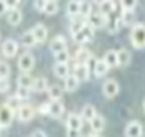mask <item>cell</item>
I'll return each mask as SVG.
<instances>
[{
  "instance_id": "cell-1",
  "label": "cell",
  "mask_w": 145,
  "mask_h": 137,
  "mask_svg": "<svg viewBox=\"0 0 145 137\" xmlns=\"http://www.w3.org/2000/svg\"><path fill=\"white\" fill-rule=\"evenodd\" d=\"M130 43L135 50H144L145 48V25L144 23H135L130 30Z\"/></svg>"
},
{
  "instance_id": "cell-2",
  "label": "cell",
  "mask_w": 145,
  "mask_h": 137,
  "mask_svg": "<svg viewBox=\"0 0 145 137\" xmlns=\"http://www.w3.org/2000/svg\"><path fill=\"white\" fill-rule=\"evenodd\" d=\"M94 31H96V30L86 22V25H84L76 35H72V40H74L78 45L82 46V45H86V43H89V41H92V38H94Z\"/></svg>"
},
{
  "instance_id": "cell-3",
  "label": "cell",
  "mask_w": 145,
  "mask_h": 137,
  "mask_svg": "<svg viewBox=\"0 0 145 137\" xmlns=\"http://www.w3.org/2000/svg\"><path fill=\"white\" fill-rule=\"evenodd\" d=\"M35 68V56L30 51H25L23 55L18 56V69L22 73H30Z\"/></svg>"
},
{
  "instance_id": "cell-4",
  "label": "cell",
  "mask_w": 145,
  "mask_h": 137,
  "mask_svg": "<svg viewBox=\"0 0 145 137\" xmlns=\"http://www.w3.org/2000/svg\"><path fill=\"white\" fill-rule=\"evenodd\" d=\"M107 18L109 17L104 15L102 12H92L91 17L88 18V23H89L94 30H99V28H104L106 25H107Z\"/></svg>"
},
{
  "instance_id": "cell-5",
  "label": "cell",
  "mask_w": 145,
  "mask_h": 137,
  "mask_svg": "<svg viewBox=\"0 0 145 137\" xmlns=\"http://www.w3.org/2000/svg\"><path fill=\"white\" fill-rule=\"evenodd\" d=\"M15 114H17V119L20 122H30L35 117V109H33L31 104H22Z\"/></svg>"
},
{
  "instance_id": "cell-6",
  "label": "cell",
  "mask_w": 145,
  "mask_h": 137,
  "mask_svg": "<svg viewBox=\"0 0 145 137\" xmlns=\"http://www.w3.org/2000/svg\"><path fill=\"white\" fill-rule=\"evenodd\" d=\"M120 91V86H119V83L116 79H107V81H104L102 84V94L107 98V99H112V98H116Z\"/></svg>"
},
{
  "instance_id": "cell-7",
  "label": "cell",
  "mask_w": 145,
  "mask_h": 137,
  "mask_svg": "<svg viewBox=\"0 0 145 137\" xmlns=\"http://www.w3.org/2000/svg\"><path fill=\"white\" fill-rule=\"evenodd\" d=\"M18 48H20L18 41L8 38V40H5V41L2 43V55L5 56V58H15L17 53H18Z\"/></svg>"
},
{
  "instance_id": "cell-8",
  "label": "cell",
  "mask_w": 145,
  "mask_h": 137,
  "mask_svg": "<svg viewBox=\"0 0 145 137\" xmlns=\"http://www.w3.org/2000/svg\"><path fill=\"white\" fill-rule=\"evenodd\" d=\"M124 136L125 137H142L144 136V126L138 121H130L125 126Z\"/></svg>"
},
{
  "instance_id": "cell-9",
  "label": "cell",
  "mask_w": 145,
  "mask_h": 137,
  "mask_svg": "<svg viewBox=\"0 0 145 137\" xmlns=\"http://www.w3.org/2000/svg\"><path fill=\"white\" fill-rule=\"evenodd\" d=\"M13 117H15V112L10 109L7 104H3V106L0 108V126L3 129L8 127L10 124L13 122Z\"/></svg>"
},
{
  "instance_id": "cell-10",
  "label": "cell",
  "mask_w": 145,
  "mask_h": 137,
  "mask_svg": "<svg viewBox=\"0 0 145 137\" xmlns=\"http://www.w3.org/2000/svg\"><path fill=\"white\" fill-rule=\"evenodd\" d=\"M72 74H74L79 81H88V79H89V74H91V68L86 63H76L74 64Z\"/></svg>"
},
{
  "instance_id": "cell-11",
  "label": "cell",
  "mask_w": 145,
  "mask_h": 137,
  "mask_svg": "<svg viewBox=\"0 0 145 137\" xmlns=\"http://www.w3.org/2000/svg\"><path fill=\"white\" fill-rule=\"evenodd\" d=\"M50 50L51 53H58V51H63V50H68V41L63 35H56V37L50 41Z\"/></svg>"
},
{
  "instance_id": "cell-12",
  "label": "cell",
  "mask_w": 145,
  "mask_h": 137,
  "mask_svg": "<svg viewBox=\"0 0 145 137\" xmlns=\"http://www.w3.org/2000/svg\"><path fill=\"white\" fill-rule=\"evenodd\" d=\"M23 20V12L20 9H8L7 12V22H8L12 27H18Z\"/></svg>"
},
{
  "instance_id": "cell-13",
  "label": "cell",
  "mask_w": 145,
  "mask_h": 137,
  "mask_svg": "<svg viewBox=\"0 0 145 137\" xmlns=\"http://www.w3.org/2000/svg\"><path fill=\"white\" fill-rule=\"evenodd\" d=\"M63 114H64V104L61 102V99L51 101L50 102V112H48V116L54 117V119H59Z\"/></svg>"
},
{
  "instance_id": "cell-14",
  "label": "cell",
  "mask_w": 145,
  "mask_h": 137,
  "mask_svg": "<svg viewBox=\"0 0 145 137\" xmlns=\"http://www.w3.org/2000/svg\"><path fill=\"white\" fill-rule=\"evenodd\" d=\"M89 126H91V130H92L94 134H99V132H102L104 127H106V119H104V116H101V114H96V116L89 121Z\"/></svg>"
},
{
  "instance_id": "cell-15",
  "label": "cell",
  "mask_w": 145,
  "mask_h": 137,
  "mask_svg": "<svg viewBox=\"0 0 145 137\" xmlns=\"http://www.w3.org/2000/svg\"><path fill=\"white\" fill-rule=\"evenodd\" d=\"M31 33L35 35L38 43H45L46 38H48V28H46L43 23H36L35 27L31 28Z\"/></svg>"
},
{
  "instance_id": "cell-16",
  "label": "cell",
  "mask_w": 145,
  "mask_h": 137,
  "mask_svg": "<svg viewBox=\"0 0 145 137\" xmlns=\"http://www.w3.org/2000/svg\"><path fill=\"white\" fill-rule=\"evenodd\" d=\"M82 122H84V121H82L81 114L71 112V114L68 116V119H66V127H68V129H78V130H81Z\"/></svg>"
},
{
  "instance_id": "cell-17",
  "label": "cell",
  "mask_w": 145,
  "mask_h": 137,
  "mask_svg": "<svg viewBox=\"0 0 145 137\" xmlns=\"http://www.w3.org/2000/svg\"><path fill=\"white\" fill-rule=\"evenodd\" d=\"M109 64L104 61V60H96V63H94V68H92V73L96 78H102V76H106L109 73Z\"/></svg>"
},
{
  "instance_id": "cell-18",
  "label": "cell",
  "mask_w": 145,
  "mask_h": 137,
  "mask_svg": "<svg viewBox=\"0 0 145 137\" xmlns=\"http://www.w3.org/2000/svg\"><path fill=\"white\" fill-rule=\"evenodd\" d=\"M79 84H81V81L74 76V74H68L66 78H64V86L63 89L68 92H74L78 88H79Z\"/></svg>"
},
{
  "instance_id": "cell-19",
  "label": "cell",
  "mask_w": 145,
  "mask_h": 137,
  "mask_svg": "<svg viewBox=\"0 0 145 137\" xmlns=\"http://www.w3.org/2000/svg\"><path fill=\"white\" fill-rule=\"evenodd\" d=\"M91 58H92V53H91L88 48L81 46V48L76 51V55H74V63H86L88 64V61H89Z\"/></svg>"
},
{
  "instance_id": "cell-20",
  "label": "cell",
  "mask_w": 145,
  "mask_h": 137,
  "mask_svg": "<svg viewBox=\"0 0 145 137\" xmlns=\"http://www.w3.org/2000/svg\"><path fill=\"white\" fill-rule=\"evenodd\" d=\"M53 73H54V76H56V78L64 79V78L69 74V66H68V63H54Z\"/></svg>"
},
{
  "instance_id": "cell-21",
  "label": "cell",
  "mask_w": 145,
  "mask_h": 137,
  "mask_svg": "<svg viewBox=\"0 0 145 137\" xmlns=\"http://www.w3.org/2000/svg\"><path fill=\"white\" fill-rule=\"evenodd\" d=\"M79 9H81V0H69L68 5H66V12H68V17H79Z\"/></svg>"
},
{
  "instance_id": "cell-22",
  "label": "cell",
  "mask_w": 145,
  "mask_h": 137,
  "mask_svg": "<svg viewBox=\"0 0 145 137\" xmlns=\"http://www.w3.org/2000/svg\"><path fill=\"white\" fill-rule=\"evenodd\" d=\"M119 18H120L122 27H129V25H132L135 22V13H134V10H122Z\"/></svg>"
},
{
  "instance_id": "cell-23",
  "label": "cell",
  "mask_w": 145,
  "mask_h": 137,
  "mask_svg": "<svg viewBox=\"0 0 145 137\" xmlns=\"http://www.w3.org/2000/svg\"><path fill=\"white\" fill-rule=\"evenodd\" d=\"M48 88H50V84H48V79L43 78V76H40V78H35V81H33V86H31V89L35 92H43V91H48Z\"/></svg>"
},
{
  "instance_id": "cell-24",
  "label": "cell",
  "mask_w": 145,
  "mask_h": 137,
  "mask_svg": "<svg viewBox=\"0 0 145 137\" xmlns=\"http://www.w3.org/2000/svg\"><path fill=\"white\" fill-rule=\"evenodd\" d=\"M117 60H119V66H129L130 60H132V55H130L129 50L120 48V50H117Z\"/></svg>"
},
{
  "instance_id": "cell-25",
  "label": "cell",
  "mask_w": 145,
  "mask_h": 137,
  "mask_svg": "<svg viewBox=\"0 0 145 137\" xmlns=\"http://www.w3.org/2000/svg\"><path fill=\"white\" fill-rule=\"evenodd\" d=\"M22 45L25 46V48H33L35 45H38V41H36L35 35L31 33V30H28V31H25L22 35Z\"/></svg>"
},
{
  "instance_id": "cell-26",
  "label": "cell",
  "mask_w": 145,
  "mask_h": 137,
  "mask_svg": "<svg viewBox=\"0 0 145 137\" xmlns=\"http://www.w3.org/2000/svg\"><path fill=\"white\" fill-rule=\"evenodd\" d=\"M102 60L109 64V68H116V66H119L117 51H116V50H109V51H106V55H104Z\"/></svg>"
},
{
  "instance_id": "cell-27",
  "label": "cell",
  "mask_w": 145,
  "mask_h": 137,
  "mask_svg": "<svg viewBox=\"0 0 145 137\" xmlns=\"http://www.w3.org/2000/svg\"><path fill=\"white\" fill-rule=\"evenodd\" d=\"M107 31L109 33H117L119 30L122 28V23H120V18L119 17H109L107 18Z\"/></svg>"
},
{
  "instance_id": "cell-28",
  "label": "cell",
  "mask_w": 145,
  "mask_h": 137,
  "mask_svg": "<svg viewBox=\"0 0 145 137\" xmlns=\"http://www.w3.org/2000/svg\"><path fill=\"white\" fill-rule=\"evenodd\" d=\"M33 81H35V79L30 76V73H22L17 79V86H20V88H30V89H31Z\"/></svg>"
},
{
  "instance_id": "cell-29",
  "label": "cell",
  "mask_w": 145,
  "mask_h": 137,
  "mask_svg": "<svg viewBox=\"0 0 145 137\" xmlns=\"http://www.w3.org/2000/svg\"><path fill=\"white\" fill-rule=\"evenodd\" d=\"M92 3L89 0H81V9H79V17H82L84 20H88L92 13Z\"/></svg>"
},
{
  "instance_id": "cell-30",
  "label": "cell",
  "mask_w": 145,
  "mask_h": 137,
  "mask_svg": "<svg viewBox=\"0 0 145 137\" xmlns=\"http://www.w3.org/2000/svg\"><path fill=\"white\" fill-rule=\"evenodd\" d=\"M96 114H97V112H96V108H94L92 104H86V106H82V111H81V117H82V121L89 122V121L94 117Z\"/></svg>"
},
{
  "instance_id": "cell-31",
  "label": "cell",
  "mask_w": 145,
  "mask_h": 137,
  "mask_svg": "<svg viewBox=\"0 0 145 137\" xmlns=\"http://www.w3.org/2000/svg\"><path fill=\"white\" fill-rule=\"evenodd\" d=\"M86 22H88V20H84L82 17H81V18L74 17V18H72V22L69 23V33H71V35H76V33H78V31H79L84 25H86Z\"/></svg>"
},
{
  "instance_id": "cell-32",
  "label": "cell",
  "mask_w": 145,
  "mask_h": 137,
  "mask_svg": "<svg viewBox=\"0 0 145 137\" xmlns=\"http://www.w3.org/2000/svg\"><path fill=\"white\" fill-rule=\"evenodd\" d=\"M99 12H102V13H104V15H112V13H114V10H116V2H114V0H106V2H102V3H101L99 5Z\"/></svg>"
},
{
  "instance_id": "cell-33",
  "label": "cell",
  "mask_w": 145,
  "mask_h": 137,
  "mask_svg": "<svg viewBox=\"0 0 145 137\" xmlns=\"http://www.w3.org/2000/svg\"><path fill=\"white\" fill-rule=\"evenodd\" d=\"M58 10H59V5H58V0H48L45 5V10H43V13L46 15H50V17H53L58 13Z\"/></svg>"
},
{
  "instance_id": "cell-34",
  "label": "cell",
  "mask_w": 145,
  "mask_h": 137,
  "mask_svg": "<svg viewBox=\"0 0 145 137\" xmlns=\"http://www.w3.org/2000/svg\"><path fill=\"white\" fill-rule=\"evenodd\" d=\"M48 96L51 101H58L63 98V88L61 86H50L48 88Z\"/></svg>"
},
{
  "instance_id": "cell-35",
  "label": "cell",
  "mask_w": 145,
  "mask_h": 137,
  "mask_svg": "<svg viewBox=\"0 0 145 137\" xmlns=\"http://www.w3.org/2000/svg\"><path fill=\"white\" fill-rule=\"evenodd\" d=\"M69 51L63 50V51H58L54 53V63H69Z\"/></svg>"
},
{
  "instance_id": "cell-36",
  "label": "cell",
  "mask_w": 145,
  "mask_h": 137,
  "mask_svg": "<svg viewBox=\"0 0 145 137\" xmlns=\"http://www.w3.org/2000/svg\"><path fill=\"white\" fill-rule=\"evenodd\" d=\"M22 102H23V101L18 99L17 96H10L8 99H7V102H5V104H7V106H8V108H10L12 111H13V112H17L18 108L22 106Z\"/></svg>"
},
{
  "instance_id": "cell-37",
  "label": "cell",
  "mask_w": 145,
  "mask_h": 137,
  "mask_svg": "<svg viewBox=\"0 0 145 137\" xmlns=\"http://www.w3.org/2000/svg\"><path fill=\"white\" fill-rule=\"evenodd\" d=\"M17 88L18 89L15 92V96H17L18 99H22V101L30 99V88H20V86H17Z\"/></svg>"
},
{
  "instance_id": "cell-38",
  "label": "cell",
  "mask_w": 145,
  "mask_h": 137,
  "mask_svg": "<svg viewBox=\"0 0 145 137\" xmlns=\"http://www.w3.org/2000/svg\"><path fill=\"white\" fill-rule=\"evenodd\" d=\"M10 73H12L10 64L5 63V61H0V78H8Z\"/></svg>"
},
{
  "instance_id": "cell-39",
  "label": "cell",
  "mask_w": 145,
  "mask_h": 137,
  "mask_svg": "<svg viewBox=\"0 0 145 137\" xmlns=\"http://www.w3.org/2000/svg\"><path fill=\"white\" fill-rule=\"evenodd\" d=\"M122 10H134L137 7V0H120Z\"/></svg>"
},
{
  "instance_id": "cell-40",
  "label": "cell",
  "mask_w": 145,
  "mask_h": 137,
  "mask_svg": "<svg viewBox=\"0 0 145 137\" xmlns=\"http://www.w3.org/2000/svg\"><path fill=\"white\" fill-rule=\"evenodd\" d=\"M10 91V78H0V92H8Z\"/></svg>"
},
{
  "instance_id": "cell-41",
  "label": "cell",
  "mask_w": 145,
  "mask_h": 137,
  "mask_svg": "<svg viewBox=\"0 0 145 137\" xmlns=\"http://www.w3.org/2000/svg\"><path fill=\"white\" fill-rule=\"evenodd\" d=\"M46 2H48V0H35V2H33V7H35L36 12H43Z\"/></svg>"
},
{
  "instance_id": "cell-42",
  "label": "cell",
  "mask_w": 145,
  "mask_h": 137,
  "mask_svg": "<svg viewBox=\"0 0 145 137\" xmlns=\"http://www.w3.org/2000/svg\"><path fill=\"white\" fill-rule=\"evenodd\" d=\"M5 3H7L8 9H18L20 3H22V0H5Z\"/></svg>"
},
{
  "instance_id": "cell-43",
  "label": "cell",
  "mask_w": 145,
  "mask_h": 137,
  "mask_svg": "<svg viewBox=\"0 0 145 137\" xmlns=\"http://www.w3.org/2000/svg\"><path fill=\"white\" fill-rule=\"evenodd\" d=\"M66 137H81V130H78V129H68Z\"/></svg>"
},
{
  "instance_id": "cell-44",
  "label": "cell",
  "mask_w": 145,
  "mask_h": 137,
  "mask_svg": "<svg viewBox=\"0 0 145 137\" xmlns=\"http://www.w3.org/2000/svg\"><path fill=\"white\" fill-rule=\"evenodd\" d=\"M38 111H40V114H45V116H48V112H50V102L41 104V106L38 108Z\"/></svg>"
},
{
  "instance_id": "cell-45",
  "label": "cell",
  "mask_w": 145,
  "mask_h": 137,
  "mask_svg": "<svg viewBox=\"0 0 145 137\" xmlns=\"http://www.w3.org/2000/svg\"><path fill=\"white\" fill-rule=\"evenodd\" d=\"M7 12H8V7H7L5 0H0V17H2V15H5Z\"/></svg>"
},
{
  "instance_id": "cell-46",
  "label": "cell",
  "mask_w": 145,
  "mask_h": 137,
  "mask_svg": "<svg viewBox=\"0 0 145 137\" xmlns=\"http://www.w3.org/2000/svg\"><path fill=\"white\" fill-rule=\"evenodd\" d=\"M31 137H46V132L41 130V129H36V130L31 132Z\"/></svg>"
},
{
  "instance_id": "cell-47",
  "label": "cell",
  "mask_w": 145,
  "mask_h": 137,
  "mask_svg": "<svg viewBox=\"0 0 145 137\" xmlns=\"http://www.w3.org/2000/svg\"><path fill=\"white\" fill-rule=\"evenodd\" d=\"M92 2H94V3H97V5H101V3H102V2H106V0H92Z\"/></svg>"
},
{
  "instance_id": "cell-48",
  "label": "cell",
  "mask_w": 145,
  "mask_h": 137,
  "mask_svg": "<svg viewBox=\"0 0 145 137\" xmlns=\"http://www.w3.org/2000/svg\"><path fill=\"white\" fill-rule=\"evenodd\" d=\"M142 109H144V112H145V99H144V102H142Z\"/></svg>"
},
{
  "instance_id": "cell-49",
  "label": "cell",
  "mask_w": 145,
  "mask_h": 137,
  "mask_svg": "<svg viewBox=\"0 0 145 137\" xmlns=\"http://www.w3.org/2000/svg\"><path fill=\"white\" fill-rule=\"evenodd\" d=\"M2 130H3V127H2V126H0V136H2Z\"/></svg>"
},
{
  "instance_id": "cell-50",
  "label": "cell",
  "mask_w": 145,
  "mask_h": 137,
  "mask_svg": "<svg viewBox=\"0 0 145 137\" xmlns=\"http://www.w3.org/2000/svg\"><path fill=\"white\" fill-rule=\"evenodd\" d=\"M94 137H99V136H96V134H94Z\"/></svg>"
},
{
  "instance_id": "cell-51",
  "label": "cell",
  "mask_w": 145,
  "mask_h": 137,
  "mask_svg": "<svg viewBox=\"0 0 145 137\" xmlns=\"http://www.w3.org/2000/svg\"><path fill=\"white\" fill-rule=\"evenodd\" d=\"M0 61H2V60H0Z\"/></svg>"
}]
</instances>
